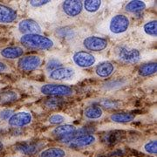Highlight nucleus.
Instances as JSON below:
<instances>
[{
	"instance_id": "nucleus-1",
	"label": "nucleus",
	"mask_w": 157,
	"mask_h": 157,
	"mask_svg": "<svg viewBox=\"0 0 157 157\" xmlns=\"http://www.w3.org/2000/svg\"><path fill=\"white\" fill-rule=\"evenodd\" d=\"M20 43L25 47L39 50H49L53 47V41L42 34H26L22 35Z\"/></svg>"
},
{
	"instance_id": "nucleus-2",
	"label": "nucleus",
	"mask_w": 157,
	"mask_h": 157,
	"mask_svg": "<svg viewBox=\"0 0 157 157\" xmlns=\"http://www.w3.org/2000/svg\"><path fill=\"white\" fill-rule=\"evenodd\" d=\"M114 52L118 59L126 64H135L140 59V51L129 45H120Z\"/></svg>"
},
{
	"instance_id": "nucleus-3",
	"label": "nucleus",
	"mask_w": 157,
	"mask_h": 157,
	"mask_svg": "<svg viewBox=\"0 0 157 157\" xmlns=\"http://www.w3.org/2000/svg\"><path fill=\"white\" fill-rule=\"evenodd\" d=\"M39 92L44 95L59 97V96H69L73 94V89L66 85L62 84H43L39 87Z\"/></svg>"
},
{
	"instance_id": "nucleus-4",
	"label": "nucleus",
	"mask_w": 157,
	"mask_h": 157,
	"mask_svg": "<svg viewBox=\"0 0 157 157\" xmlns=\"http://www.w3.org/2000/svg\"><path fill=\"white\" fill-rule=\"evenodd\" d=\"M129 18L124 14L114 15L108 23V30L112 34L120 35L126 33L129 28Z\"/></svg>"
},
{
	"instance_id": "nucleus-5",
	"label": "nucleus",
	"mask_w": 157,
	"mask_h": 157,
	"mask_svg": "<svg viewBox=\"0 0 157 157\" xmlns=\"http://www.w3.org/2000/svg\"><path fill=\"white\" fill-rule=\"evenodd\" d=\"M42 64V58L39 55H26L17 61V67L23 72L29 73L37 70Z\"/></svg>"
},
{
	"instance_id": "nucleus-6",
	"label": "nucleus",
	"mask_w": 157,
	"mask_h": 157,
	"mask_svg": "<svg viewBox=\"0 0 157 157\" xmlns=\"http://www.w3.org/2000/svg\"><path fill=\"white\" fill-rule=\"evenodd\" d=\"M76 76V71L70 67H60L49 73L48 78L52 81H69Z\"/></svg>"
},
{
	"instance_id": "nucleus-7",
	"label": "nucleus",
	"mask_w": 157,
	"mask_h": 157,
	"mask_svg": "<svg viewBox=\"0 0 157 157\" xmlns=\"http://www.w3.org/2000/svg\"><path fill=\"white\" fill-rule=\"evenodd\" d=\"M8 125L12 128H23L33 122V115L27 111H19L14 113L7 121Z\"/></svg>"
},
{
	"instance_id": "nucleus-8",
	"label": "nucleus",
	"mask_w": 157,
	"mask_h": 157,
	"mask_svg": "<svg viewBox=\"0 0 157 157\" xmlns=\"http://www.w3.org/2000/svg\"><path fill=\"white\" fill-rule=\"evenodd\" d=\"M73 63L80 68H88L94 66L96 58L94 55L86 51H79L73 55Z\"/></svg>"
},
{
	"instance_id": "nucleus-9",
	"label": "nucleus",
	"mask_w": 157,
	"mask_h": 157,
	"mask_svg": "<svg viewBox=\"0 0 157 157\" xmlns=\"http://www.w3.org/2000/svg\"><path fill=\"white\" fill-rule=\"evenodd\" d=\"M77 130V128L72 124H62L57 126L52 131V135L57 136L61 140L62 142L68 143L73 138V134Z\"/></svg>"
},
{
	"instance_id": "nucleus-10",
	"label": "nucleus",
	"mask_w": 157,
	"mask_h": 157,
	"mask_svg": "<svg viewBox=\"0 0 157 157\" xmlns=\"http://www.w3.org/2000/svg\"><path fill=\"white\" fill-rule=\"evenodd\" d=\"M83 45L91 52H101L107 48L108 42L106 39L99 36H89L83 40Z\"/></svg>"
},
{
	"instance_id": "nucleus-11",
	"label": "nucleus",
	"mask_w": 157,
	"mask_h": 157,
	"mask_svg": "<svg viewBox=\"0 0 157 157\" xmlns=\"http://www.w3.org/2000/svg\"><path fill=\"white\" fill-rule=\"evenodd\" d=\"M97 141V137L93 134L76 136L68 142V146L73 148H83L94 145Z\"/></svg>"
},
{
	"instance_id": "nucleus-12",
	"label": "nucleus",
	"mask_w": 157,
	"mask_h": 157,
	"mask_svg": "<svg viewBox=\"0 0 157 157\" xmlns=\"http://www.w3.org/2000/svg\"><path fill=\"white\" fill-rule=\"evenodd\" d=\"M62 9L68 17H75L78 16L83 10V2L78 0H67L63 2Z\"/></svg>"
},
{
	"instance_id": "nucleus-13",
	"label": "nucleus",
	"mask_w": 157,
	"mask_h": 157,
	"mask_svg": "<svg viewBox=\"0 0 157 157\" xmlns=\"http://www.w3.org/2000/svg\"><path fill=\"white\" fill-rule=\"evenodd\" d=\"M18 31L22 33L24 35L26 34H41L42 28L39 23L34 21L30 18H25L19 21L17 25Z\"/></svg>"
},
{
	"instance_id": "nucleus-14",
	"label": "nucleus",
	"mask_w": 157,
	"mask_h": 157,
	"mask_svg": "<svg viewBox=\"0 0 157 157\" xmlns=\"http://www.w3.org/2000/svg\"><path fill=\"white\" fill-rule=\"evenodd\" d=\"M17 17V11L9 6L0 4V23L1 24H11Z\"/></svg>"
},
{
	"instance_id": "nucleus-15",
	"label": "nucleus",
	"mask_w": 157,
	"mask_h": 157,
	"mask_svg": "<svg viewBox=\"0 0 157 157\" xmlns=\"http://www.w3.org/2000/svg\"><path fill=\"white\" fill-rule=\"evenodd\" d=\"M41 145L39 143H34V142H25V143H20L14 147L15 151L19 153L20 155H36L39 151Z\"/></svg>"
},
{
	"instance_id": "nucleus-16",
	"label": "nucleus",
	"mask_w": 157,
	"mask_h": 157,
	"mask_svg": "<svg viewBox=\"0 0 157 157\" xmlns=\"http://www.w3.org/2000/svg\"><path fill=\"white\" fill-rule=\"evenodd\" d=\"M24 54V49L20 46H6L0 50V55L6 59H19Z\"/></svg>"
},
{
	"instance_id": "nucleus-17",
	"label": "nucleus",
	"mask_w": 157,
	"mask_h": 157,
	"mask_svg": "<svg viewBox=\"0 0 157 157\" xmlns=\"http://www.w3.org/2000/svg\"><path fill=\"white\" fill-rule=\"evenodd\" d=\"M96 75L100 78H108L112 75L115 71V67L112 62L105 61L101 62L97 65L95 67Z\"/></svg>"
},
{
	"instance_id": "nucleus-18",
	"label": "nucleus",
	"mask_w": 157,
	"mask_h": 157,
	"mask_svg": "<svg viewBox=\"0 0 157 157\" xmlns=\"http://www.w3.org/2000/svg\"><path fill=\"white\" fill-rule=\"evenodd\" d=\"M19 99V94L14 90H5L0 92V106L11 104Z\"/></svg>"
},
{
	"instance_id": "nucleus-19",
	"label": "nucleus",
	"mask_w": 157,
	"mask_h": 157,
	"mask_svg": "<svg viewBox=\"0 0 157 157\" xmlns=\"http://www.w3.org/2000/svg\"><path fill=\"white\" fill-rule=\"evenodd\" d=\"M67 151L59 147H51L39 152V157H66Z\"/></svg>"
},
{
	"instance_id": "nucleus-20",
	"label": "nucleus",
	"mask_w": 157,
	"mask_h": 157,
	"mask_svg": "<svg viewBox=\"0 0 157 157\" xmlns=\"http://www.w3.org/2000/svg\"><path fill=\"white\" fill-rule=\"evenodd\" d=\"M135 115L131 113H113L110 115V120L115 123H128L135 120Z\"/></svg>"
},
{
	"instance_id": "nucleus-21",
	"label": "nucleus",
	"mask_w": 157,
	"mask_h": 157,
	"mask_svg": "<svg viewBox=\"0 0 157 157\" xmlns=\"http://www.w3.org/2000/svg\"><path fill=\"white\" fill-rule=\"evenodd\" d=\"M103 109L98 105L87 107L84 110V116L88 120H98L103 116Z\"/></svg>"
},
{
	"instance_id": "nucleus-22",
	"label": "nucleus",
	"mask_w": 157,
	"mask_h": 157,
	"mask_svg": "<svg viewBox=\"0 0 157 157\" xmlns=\"http://www.w3.org/2000/svg\"><path fill=\"white\" fill-rule=\"evenodd\" d=\"M157 65L155 62H150L141 65L138 69V73L141 77H147L156 73Z\"/></svg>"
},
{
	"instance_id": "nucleus-23",
	"label": "nucleus",
	"mask_w": 157,
	"mask_h": 157,
	"mask_svg": "<svg viewBox=\"0 0 157 157\" xmlns=\"http://www.w3.org/2000/svg\"><path fill=\"white\" fill-rule=\"evenodd\" d=\"M147 5L145 2L143 1H139V0H136V1H130L129 3H128L126 6H125V9L128 12L130 13H136V12H140L141 11H144L146 9Z\"/></svg>"
},
{
	"instance_id": "nucleus-24",
	"label": "nucleus",
	"mask_w": 157,
	"mask_h": 157,
	"mask_svg": "<svg viewBox=\"0 0 157 157\" xmlns=\"http://www.w3.org/2000/svg\"><path fill=\"white\" fill-rule=\"evenodd\" d=\"M102 5V1L99 0H86L83 2V8L90 13H94L98 11Z\"/></svg>"
},
{
	"instance_id": "nucleus-25",
	"label": "nucleus",
	"mask_w": 157,
	"mask_h": 157,
	"mask_svg": "<svg viewBox=\"0 0 157 157\" xmlns=\"http://www.w3.org/2000/svg\"><path fill=\"white\" fill-rule=\"evenodd\" d=\"M121 103L120 101H116V100H110V99H103V100H100L99 101V107H105V108H118L121 107Z\"/></svg>"
},
{
	"instance_id": "nucleus-26",
	"label": "nucleus",
	"mask_w": 157,
	"mask_h": 157,
	"mask_svg": "<svg viewBox=\"0 0 157 157\" xmlns=\"http://www.w3.org/2000/svg\"><path fill=\"white\" fill-rule=\"evenodd\" d=\"M157 28V22L156 20H151L147 22L144 25H143V30L145 32V33L152 36V37H156Z\"/></svg>"
},
{
	"instance_id": "nucleus-27",
	"label": "nucleus",
	"mask_w": 157,
	"mask_h": 157,
	"mask_svg": "<svg viewBox=\"0 0 157 157\" xmlns=\"http://www.w3.org/2000/svg\"><path fill=\"white\" fill-rule=\"evenodd\" d=\"M63 99L61 98H58V97H52L47 99L46 101L44 102V105L48 108H57V107H61L63 105Z\"/></svg>"
},
{
	"instance_id": "nucleus-28",
	"label": "nucleus",
	"mask_w": 157,
	"mask_h": 157,
	"mask_svg": "<svg viewBox=\"0 0 157 157\" xmlns=\"http://www.w3.org/2000/svg\"><path fill=\"white\" fill-rule=\"evenodd\" d=\"M143 149L147 154H149L151 155H156L157 154V141L156 140H152L147 141L144 144Z\"/></svg>"
},
{
	"instance_id": "nucleus-29",
	"label": "nucleus",
	"mask_w": 157,
	"mask_h": 157,
	"mask_svg": "<svg viewBox=\"0 0 157 157\" xmlns=\"http://www.w3.org/2000/svg\"><path fill=\"white\" fill-rule=\"evenodd\" d=\"M48 121L52 125H62L66 121V116L60 113H54L48 118Z\"/></svg>"
},
{
	"instance_id": "nucleus-30",
	"label": "nucleus",
	"mask_w": 157,
	"mask_h": 157,
	"mask_svg": "<svg viewBox=\"0 0 157 157\" xmlns=\"http://www.w3.org/2000/svg\"><path fill=\"white\" fill-rule=\"evenodd\" d=\"M14 113V111L12 109L6 108L0 111V121H8L11 115Z\"/></svg>"
},
{
	"instance_id": "nucleus-31",
	"label": "nucleus",
	"mask_w": 157,
	"mask_h": 157,
	"mask_svg": "<svg viewBox=\"0 0 157 157\" xmlns=\"http://www.w3.org/2000/svg\"><path fill=\"white\" fill-rule=\"evenodd\" d=\"M61 67V63L59 61V60H57V59H52V60H51L47 63V65H46V69L49 71V72H52V71H53V70H55L57 68L60 67Z\"/></svg>"
},
{
	"instance_id": "nucleus-32",
	"label": "nucleus",
	"mask_w": 157,
	"mask_h": 157,
	"mask_svg": "<svg viewBox=\"0 0 157 157\" xmlns=\"http://www.w3.org/2000/svg\"><path fill=\"white\" fill-rule=\"evenodd\" d=\"M51 1H47V0H41V1H30V6H33V7H41V6H44L45 5H48Z\"/></svg>"
},
{
	"instance_id": "nucleus-33",
	"label": "nucleus",
	"mask_w": 157,
	"mask_h": 157,
	"mask_svg": "<svg viewBox=\"0 0 157 157\" xmlns=\"http://www.w3.org/2000/svg\"><path fill=\"white\" fill-rule=\"evenodd\" d=\"M11 72V68L10 67L3 61H0V73H10Z\"/></svg>"
},
{
	"instance_id": "nucleus-34",
	"label": "nucleus",
	"mask_w": 157,
	"mask_h": 157,
	"mask_svg": "<svg viewBox=\"0 0 157 157\" xmlns=\"http://www.w3.org/2000/svg\"><path fill=\"white\" fill-rule=\"evenodd\" d=\"M4 148H5V144H4L3 140H0V153L4 150Z\"/></svg>"
},
{
	"instance_id": "nucleus-35",
	"label": "nucleus",
	"mask_w": 157,
	"mask_h": 157,
	"mask_svg": "<svg viewBox=\"0 0 157 157\" xmlns=\"http://www.w3.org/2000/svg\"><path fill=\"white\" fill-rule=\"evenodd\" d=\"M96 157H107V156H105V155H98V156Z\"/></svg>"
},
{
	"instance_id": "nucleus-36",
	"label": "nucleus",
	"mask_w": 157,
	"mask_h": 157,
	"mask_svg": "<svg viewBox=\"0 0 157 157\" xmlns=\"http://www.w3.org/2000/svg\"><path fill=\"white\" fill-rule=\"evenodd\" d=\"M0 79H1V76H0Z\"/></svg>"
}]
</instances>
